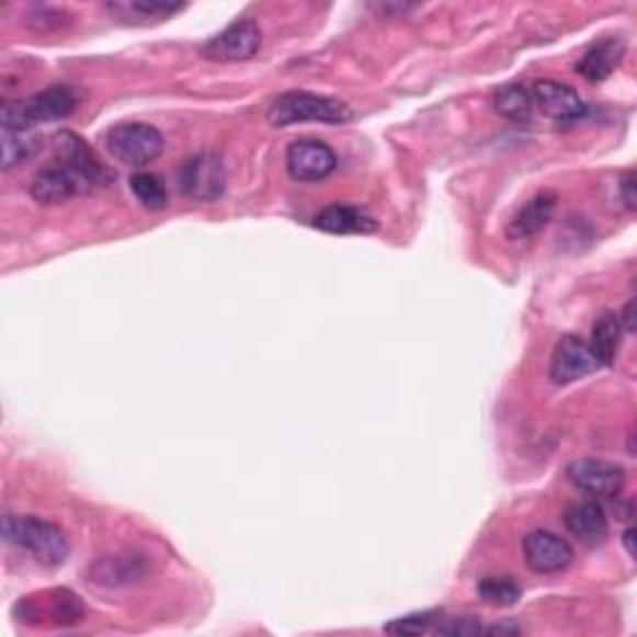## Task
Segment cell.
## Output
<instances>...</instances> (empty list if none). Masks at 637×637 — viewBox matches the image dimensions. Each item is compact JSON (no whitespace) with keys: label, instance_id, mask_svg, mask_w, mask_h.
Segmentation results:
<instances>
[{"label":"cell","instance_id":"6da1fadb","mask_svg":"<svg viewBox=\"0 0 637 637\" xmlns=\"http://www.w3.org/2000/svg\"><path fill=\"white\" fill-rule=\"evenodd\" d=\"M3 541L8 546L23 548L41 566L58 568L70 556V541L60 525L35 515H11L3 519Z\"/></svg>","mask_w":637,"mask_h":637},{"label":"cell","instance_id":"7a4b0ae2","mask_svg":"<svg viewBox=\"0 0 637 637\" xmlns=\"http://www.w3.org/2000/svg\"><path fill=\"white\" fill-rule=\"evenodd\" d=\"M266 120L274 127H289L304 123H325V125H341L352 120V110L337 98L317 95L309 90H289L282 92L272 100L266 110Z\"/></svg>","mask_w":637,"mask_h":637},{"label":"cell","instance_id":"3957f363","mask_svg":"<svg viewBox=\"0 0 637 637\" xmlns=\"http://www.w3.org/2000/svg\"><path fill=\"white\" fill-rule=\"evenodd\" d=\"M78 92L68 86H53L33 98L23 100V103H5L3 105V127H13V130H31L38 123H58L66 120L78 107Z\"/></svg>","mask_w":637,"mask_h":637},{"label":"cell","instance_id":"277c9868","mask_svg":"<svg viewBox=\"0 0 637 637\" xmlns=\"http://www.w3.org/2000/svg\"><path fill=\"white\" fill-rule=\"evenodd\" d=\"M55 155H58L60 168H66L80 187H107L113 184L115 172L100 162V157L92 152V147L82 140L78 133L60 130L53 137Z\"/></svg>","mask_w":637,"mask_h":637},{"label":"cell","instance_id":"5b68a950","mask_svg":"<svg viewBox=\"0 0 637 637\" xmlns=\"http://www.w3.org/2000/svg\"><path fill=\"white\" fill-rule=\"evenodd\" d=\"M105 147L115 160L143 168L164 152V135L155 125L123 123L105 135Z\"/></svg>","mask_w":637,"mask_h":637},{"label":"cell","instance_id":"8992f818","mask_svg":"<svg viewBox=\"0 0 637 637\" xmlns=\"http://www.w3.org/2000/svg\"><path fill=\"white\" fill-rule=\"evenodd\" d=\"M180 192L192 202L207 205L217 202L227 190L225 162L215 152H197L187 157L178 170Z\"/></svg>","mask_w":637,"mask_h":637},{"label":"cell","instance_id":"52a82bcc","mask_svg":"<svg viewBox=\"0 0 637 637\" xmlns=\"http://www.w3.org/2000/svg\"><path fill=\"white\" fill-rule=\"evenodd\" d=\"M260 45H262L260 25L249 21V18H242V21L227 25L225 31L215 35V38H209L202 45L200 53L205 55L207 60L215 62H242L254 58Z\"/></svg>","mask_w":637,"mask_h":637},{"label":"cell","instance_id":"ba28073f","mask_svg":"<svg viewBox=\"0 0 637 637\" xmlns=\"http://www.w3.org/2000/svg\"><path fill=\"white\" fill-rule=\"evenodd\" d=\"M339 157L327 143L302 137L286 147V172L297 182H321L337 170Z\"/></svg>","mask_w":637,"mask_h":637},{"label":"cell","instance_id":"9c48e42d","mask_svg":"<svg viewBox=\"0 0 637 637\" xmlns=\"http://www.w3.org/2000/svg\"><path fill=\"white\" fill-rule=\"evenodd\" d=\"M533 110H541L543 115L550 117L558 125H572L583 120L588 113L585 100L578 95V90L562 86L556 80H538L528 88Z\"/></svg>","mask_w":637,"mask_h":637},{"label":"cell","instance_id":"30bf717a","mask_svg":"<svg viewBox=\"0 0 637 637\" xmlns=\"http://www.w3.org/2000/svg\"><path fill=\"white\" fill-rule=\"evenodd\" d=\"M570 484L595 498H615L625 488V468L603 458H580L568 466Z\"/></svg>","mask_w":637,"mask_h":637},{"label":"cell","instance_id":"8fae6325","mask_svg":"<svg viewBox=\"0 0 637 637\" xmlns=\"http://www.w3.org/2000/svg\"><path fill=\"white\" fill-rule=\"evenodd\" d=\"M598 368H600V362L595 359L588 341L572 334L562 337L558 341L556 352H553V359H550V378H553V384H558V386L576 384L580 382V378L598 372Z\"/></svg>","mask_w":637,"mask_h":637},{"label":"cell","instance_id":"7c38bea8","mask_svg":"<svg viewBox=\"0 0 637 637\" xmlns=\"http://www.w3.org/2000/svg\"><path fill=\"white\" fill-rule=\"evenodd\" d=\"M572 548L566 538L550 531H531L523 538V560L533 572H558L572 562Z\"/></svg>","mask_w":637,"mask_h":637},{"label":"cell","instance_id":"4fadbf2b","mask_svg":"<svg viewBox=\"0 0 637 637\" xmlns=\"http://www.w3.org/2000/svg\"><path fill=\"white\" fill-rule=\"evenodd\" d=\"M150 572V560L143 553H113V556L98 558L90 566V580L95 585L105 588H123L140 583V580Z\"/></svg>","mask_w":637,"mask_h":637},{"label":"cell","instance_id":"5bb4252c","mask_svg":"<svg viewBox=\"0 0 637 637\" xmlns=\"http://www.w3.org/2000/svg\"><path fill=\"white\" fill-rule=\"evenodd\" d=\"M562 523H566L572 538H578L588 548L603 546V541L607 538V515L598 501L572 503L562 515Z\"/></svg>","mask_w":637,"mask_h":637},{"label":"cell","instance_id":"9a60e30c","mask_svg":"<svg viewBox=\"0 0 637 637\" xmlns=\"http://www.w3.org/2000/svg\"><path fill=\"white\" fill-rule=\"evenodd\" d=\"M311 225L329 235H372L378 229V221L354 205H329L314 217Z\"/></svg>","mask_w":637,"mask_h":637},{"label":"cell","instance_id":"2e32d148","mask_svg":"<svg viewBox=\"0 0 637 637\" xmlns=\"http://www.w3.org/2000/svg\"><path fill=\"white\" fill-rule=\"evenodd\" d=\"M627 43L623 38H605L595 43L583 58L578 60V76H583L588 82H603L621 66Z\"/></svg>","mask_w":637,"mask_h":637},{"label":"cell","instance_id":"e0dca14e","mask_svg":"<svg viewBox=\"0 0 637 637\" xmlns=\"http://www.w3.org/2000/svg\"><path fill=\"white\" fill-rule=\"evenodd\" d=\"M553 212H556V195H548V192L535 195L528 205L521 207V212H515L505 232L511 239H531L546 229Z\"/></svg>","mask_w":637,"mask_h":637},{"label":"cell","instance_id":"ac0fdd59","mask_svg":"<svg viewBox=\"0 0 637 637\" xmlns=\"http://www.w3.org/2000/svg\"><path fill=\"white\" fill-rule=\"evenodd\" d=\"M80 190L78 180L66 168H43L31 182V195L41 205H60Z\"/></svg>","mask_w":637,"mask_h":637},{"label":"cell","instance_id":"d6986e66","mask_svg":"<svg viewBox=\"0 0 637 637\" xmlns=\"http://www.w3.org/2000/svg\"><path fill=\"white\" fill-rule=\"evenodd\" d=\"M621 321L615 314H600L593 325V334H590V349H593L600 366H611L615 362L617 352H621Z\"/></svg>","mask_w":637,"mask_h":637},{"label":"cell","instance_id":"ffe728a7","mask_svg":"<svg viewBox=\"0 0 637 637\" xmlns=\"http://www.w3.org/2000/svg\"><path fill=\"white\" fill-rule=\"evenodd\" d=\"M496 110L508 120L515 123H528L533 117V100L525 86H505L498 90L496 95Z\"/></svg>","mask_w":637,"mask_h":637},{"label":"cell","instance_id":"44dd1931","mask_svg":"<svg viewBox=\"0 0 637 637\" xmlns=\"http://www.w3.org/2000/svg\"><path fill=\"white\" fill-rule=\"evenodd\" d=\"M130 192L135 200H140L143 207L152 212L168 205V187H164V180L157 178L152 172H135L130 178Z\"/></svg>","mask_w":637,"mask_h":637},{"label":"cell","instance_id":"7402d4cb","mask_svg":"<svg viewBox=\"0 0 637 637\" xmlns=\"http://www.w3.org/2000/svg\"><path fill=\"white\" fill-rule=\"evenodd\" d=\"M48 615L53 625H62V627L76 625L82 621V615H86V605L80 603V598L76 593L60 588V590H53V593L48 595Z\"/></svg>","mask_w":637,"mask_h":637},{"label":"cell","instance_id":"603a6c76","mask_svg":"<svg viewBox=\"0 0 637 637\" xmlns=\"http://www.w3.org/2000/svg\"><path fill=\"white\" fill-rule=\"evenodd\" d=\"M478 598L493 607H513L521 600V585L511 578H484L478 583Z\"/></svg>","mask_w":637,"mask_h":637},{"label":"cell","instance_id":"cb8c5ba5","mask_svg":"<svg viewBox=\"0 0 637 637\" xmlns=\"http://www.w3.org/2000/svg\"><path fill=\"white\" fill-rule=\"evenodd\" d=\"M107 11H113L120 18H127L133 15L135 21L140 18V21H162V18H168L172 13H180L182 5L180 3H152V0H143V3H110Z\"/></svg>","mask_w":637,"mask_h":637},{"label":"cell","instance_id":"d4e9b609","mask_svg":"<svg viewBox=\"0 0 637 637\" xmlns=\"http://www.w3.org/2000/svg\"><path fill=\"white\" fill-rule=\"evenodd\" d=\"M35 150V137L31 130H13L3 127V170H11L15 164L25 162Z\"/></svg>","mask_w":637,"mask_h":637},{"label":"cell","instance_id":"484cf974","mask_svg":"<svg viewBox=\"0 0 637 637\" xmlns=\"http://www.w3.org/2000/svg\"><path fill=\"white\" fill-rule=\"evenodd\" d=\"M441 613L439 611H423V613H411L403 617H396V621L384 625V633L389 635H423L431 633L436 627Z\"/></svg>","mask_w":637,"mask_h":637},{"label":"cell","instance_id":"4316f807","mask_svg":"<svg viewBox=\"0 0 637 637\" xmlns=\"http://www.w3.org/2000/svg\"><path fill=\"white\" fill-rule=\"evenodd\" d=\"M433 633L439 635H456V637H468V635H481L484 625L476 621V617L464 615V617H439Z\"/></svg>","mask_w":637,"mask_h":637},{"label":"cell","instance_id":"83f0119b","mask_svg":"<svg viewBox=\"0 0 637 637\" xmlns=\"http://www.w3.org/2000/svg\"><path fill=\"white\" fill-rule=\"evenodd\" d=\"M617 197H621L623 207L627 212H635L637 207V195H635V172H625L621 180H617Z\"/></svg>","mask_w":637,"mask_h":637},{"label":"cell","instance_id":"f1b7e54d","mask_svg":"<svg viewBox=\"0 0 637 637\" xmlns=\"http://www.w3.org/2000/svg\"><path fill=\"white\" fill-rule=\"evenodd\" d=\"M633 311H635V302H627L623 314L617 317V321H621V329L627 331V334H633V331H635V314Z\"/></svg>","mask_w":637,"mask_h":637},{"label":"cell","instance_id":"f546056e","mask_svg":"<svg viewBox=\"0 0 637 637\" xmlns=\"http://www.w3.org/2000/svg\"><path fill=\"white\" fill-rule=\"evenodd\" d=\"M486 635H519L521 633V625L519 623H501V625H488L484 627Z\"/></svg>","mask_w":637,"mask_h":637},{"label":"cell","instance_id":"4dcf8cb0","mask_svg":"<svg viewBox=\"0 0 637 637\" xmlns=\"http://www.w3.org/2000/svg\"><path fill=\"white\" fill-rule=\"evenodd\" d=\"M623 546L627 550V556H635V528H625Z\"/></svg>","mask_w":637,"mask_h":637}]
</instances>
